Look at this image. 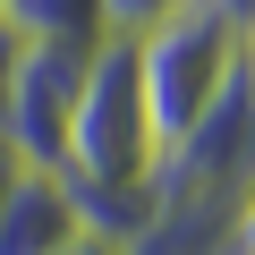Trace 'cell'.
Segmentation results:
<instances>
[{
  "label": "cell",
  "instance_id": "obj_1",
  "mask_svg": "<svg viewBox=\"0 0 255 255\" xmlns=\"http://www.w3.org/2000/svg\"><path fill=\"white\" fill-rule=\"evenodd\" d=\"M153 128H145V85H136V34H102L85 51L77 102H68V187H111V196H153Z\"/></svg>",
  "mask_w": 255,
  "mask_h": 255
},
{
  "label": "cell",
  "instance_id": "obj_2",
  "mask_svg": "<svg viewBox=\"0 0 255 255\" xmlns=\"http://www.w3.org/2000/svg\"><path fill=\"white\" fill-rule=\"evenodd\" d=\"M247 34L238 17H221L213 0H179L162 26L136 34V85H145V128H153V153H170L187 128L247 77Z\"/></svg>",
  "mask_w": 255,
  "mask_h": 255
},
{
  "label": "cell",
  "instance_id": "obj_3",
  "mask_svg": "<svg viewBox=\"0 0 255 255\" xmlns=\"http://www.w3.org/2000/svg\"><path fill=\"white\" fill-rule=\"evenodd\" d=\"M77 77H85V51H77V43H34V34L17 43L9 94H0V145H9L26 170H60Z\"/></svg>",
  "mask_w": 255,
  "mask_h": 255
},
{
  "label": "cell",
  "instance_id": "obj_4",
  "mask_svg": "<svg viewBox=\"0 0 255 255\" xmlns=\"http://www.w3.org/2000/svg\"><path fill=\"white\" fill-rule=\"evenodd\" d=\"M68 238H85V230H77V204H68L60 170H26L17 162L9 196H0V255H60Z\"/></svg>",
  "mask_w": 255,
  "mask_h": 255
},
{
  "label": "cell",
  "instance_id": "obj_5",
  "mask_svg": "<svg viewBox=\"0 0 255 255\" xmlns=\"http://www.w3.org/2000/svg\"><path fill=\"white\" fill-rule=\"evenodd\" d=\"M9 17H17V34H34V43H77V51H94L111 26H102V0H9Z\"/></svg>",
  "mask_w": 255,
  "mask_h": 255
},
{
  "label": "cell",
  "instance_id": "obj_6",
  "mask_svg": "<svg viewBox=\"0 0 255 255\" xmlns=\"http://www.w3.org/2000/svg\"><path fill=\"white\" fill-rule=\"evenodd\" d=\"M179 9V0H102V26L111 34H145V26H162Z\"/></svg>",
  "mask_w": 255,
  "mask_h": 255
},
{
  "label": "cell",
  "instance_id": "obj_7",
  "mask_svg": "<svg viewBox=\"0 0 255 255\" xmlns=\"http://www.w3.org/2000/svg\"><path fill=\"white\" fill-rule=\"evenodd\" d=\"M17 43H26V34H17V17L0 9V94H9V68H17Z\"/></svg>",
  "mask_w": 255,
  "mask_h": 255
},
{
  "label": "cell",
  "instance_id": "obj_8",
  "mask_svg": "<svg viewBox=\"0 0 255 255\" xmlns=\"http://www.w3.org/2000/svg\"><path fill=\"white\" fill-rule=\"evenodd\" d=\"M60 255H128V247H111V238H68Z\"/></svg>",
  "mask_w": 255,
  "mask_h": 255
},
{
  "label": "cell",
  "instance_id": "obj_9",
  "mask_svg": "<svg viewBox=\"0 0 255 255\" xmlns=\"http://www.w3.org/2000/svg\"><path fill=\"white\" fill-rule=\"evenodd\" d=\"M9 179H17V153H9V145H0V196H9Z\"/></svg>",
  "mask_w": 255,
  "mask_h": 255
}]
</instances>
